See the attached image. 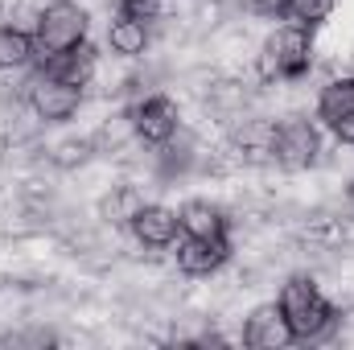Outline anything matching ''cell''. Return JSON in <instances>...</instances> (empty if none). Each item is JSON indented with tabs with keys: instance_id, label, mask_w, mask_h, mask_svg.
<instances>
[{
	"instance_id": "cell-4",
	"label": "cell",
	"mask_w": 354,
	"mask_h": 350,
	"mask_svg": "<svg viewBox=\"0 0 354 350\" xmlns=\"http://www.w3.org/2000/svg\"><path fill=\"white\" fill-rule=\"evenodd\" d=\"M322 161V124L288 111L276 120V140H272V165H280L284 174H305Z\"/></svg>"
},
{
	"instance_id": "cell-17",
	"label": "cell",
	"mask_w": 354,
	"mask_h": 350,
	"mask_svg": "<svg viewBox=\"0 0 354 350\" xmlns=\"http://www.w3.org/2000/svg\"><path fill=\"white\" fill-rule=\"evenodd\" d=\"M338 0H288V21L305 25V29H322L334 17Z\"/></svg>"
},
{
	"instance_id": "cell-16",
	"label": "cell",
	"mask_w": 354,
	"mask_h": 350,
	"mask_svg": "<svg viewBox=\"0 0 354 350\" xmlns=\"http://www.w3.org/2000/svg\"><path fill=\"white\" fill-rule=\"evenodd\" d=\"M91 157H95V140H91V136L58 140V145H50V153H46V161H50L54 169H79V165H87Z\"/></svg>"
},
{
	"instance_id": "cell-13",
	"label": "cell",
	"mask_w": 354,
	"mask_h": 350,
	"mask_svg": "<svg viewBox=\"0 0 354 350\" xmlns=\"http://www.w3.org/2000/svg\"><path fill=\"white\" fill-rule=\"evenodd\" d=\"M41 71H50V75H58V79H66V83H75V87L87 91L91 83H95V75H99V50H95L91 42H83V46H75V50H66V54L46 58Z\"/></svg>"
},
{
	"instance_id": "cell-7",
	"label": "cell",
	"mask_w": 354,
	"mask_h": 350,
	"mask_svg": "<svg viewBox=\"0 0 354 350\" xmlns=\"http://www.w3.org/2000/svg\"><path fill=\"white\" fill-rule=\"evenodd\" d=\"M174 248V264L185 280H210L235 256L231 235H181Z\"/></svg>"
},
{
	"instance_id": "cell-10",
	"label": "cell",
	"mask_w": 354,
	"mask_h": 350,
	"mask_svg": "<svg viewBox=\"0 0 354 350\" xmlns=\"http://www.w3.org/2000/svg\"><path fill=\"white\" fill-rule=\"evenodd\" d=\"M239 338H243V347H252V350H284V347L297 342V338H292V326H288V317H284V309H280L276 301L256 305V309L243 317Z\"/></svg>"
},
{
	"instance_id": "cell-20",
	"label": "cell",
	"mask_w": 354,
	"mask_h": 350,
	"mask_svg": "<svg viewBox=\"0 0 354 350\" xmlns=\"http://www.w3.org/2000/svg\"><path fill=\"white\" fill-rule=\"evenodd\" d=\"M4 342H12V347H50V342H58V334L46 330V326H29V330H21V334H8Z\"/></svg>"
},
{
	"instance_id": "cell-8",
	"label": "cell",
	"mask_w": 354,
	"mask_h": 350,
	"mask_svg": "<svg viewBox=\"0 0 354 350\" xmlns=\"http://www.w3.org/2000/svg\"><path fill=\"white\" fill-rule=\"evenodd\" d=\"M313 116L338 145L354 149V75H334L326 87L317 91Z\"/></svg>"
},
{
	"instance_id": "cell-18",
	"label": "cell",
	"mask_w": 354,
	"mask_h": 350,
	"mask_svg": "<svg viewBox=\"0 0 354 350\" xmlns=\"http://www.w3.org/2000/svg\"><path fill=\"white\" fill-rule=\"evenodd\" d=\"M115 12H124V17H136V21H161V12H165V0H115Z\"/></svg>"
},
{
	"instance_id": "cell-9",
	"label": "cell",
	"mask_w": 354,
	"mask_h": 350,
	"mask_svg": "<svg viewBox=\"0 0 354 350\" xmlns=\"http://www.w3.org/2000/svg\"><path fill=\"white\" fill-rule=\"evenodd\" d=\"M128 235L136 239V248L145 252H169L177 239H181V223H177V210L165 202H145L132 223H128Z\"/></svg>"
},
{
	"instance_id": "cell-3",
	"label": "cell",
	"mask_w": 354,
	"mask_h": 350,
	"mask_svg": "<svg viewBox=\"0 0 354 350\" xmlns=\"http://www.w3.org/2000/svg\"><path fill=\"white\" fill-rule=\"evenodd\" d=\"M33 42H37V58H54V54H66L75 46L87 42V29H91V17L79 0H50L37 8L33 17Z\"/></svg>"
},
{
	"instance_id": "cell-1",
	"label": "cell",
	"mask_w": 354,
	"mask_h": 350,
	"mask_svg": "<svg viewBox=\"0 0 354 350\" xmlns=\"http://www.w3.org/2000/svg\"><path fill=\"white\" fill-rule=\"evenodd\" d=\"M276 305L284 309L297 342H326L342 326V305H334L309 272L288 276L280 284V293H276Z\"/></svg>"
},
{
	"instance_id": "cell-2",
	"label": "cell",
	"mask_w": 354,
	"mask_h": 350,
	"mask_svg": "<svg viewBox=\"0 0 354 350\" xmlns=\"http://www.w3.org/2000/svg\"><path fill=\"white\" fill-rule=\"evenodd\" d=\"M317 62V42H313V29L305 25H280L272 29L260 50H256V75L260 83L276 87V83H301Z\"/></svg>"
},
{
	"instance_id": "cell-21",
	"label": "cell",
	"mask_w": 354,
	"mask_h": 350,
	"mask_svg": "<svg viewBox=\"0 0 354 350\" xmlns=\"http://www.w3.org/2000/svg\"><path fill=\"white\" fill-rule=\"evenodd\" d=\"M12 21V0H0V25H8Z\"/></svg>"
},
{
	"instance_id": "cell-11",
	"label": "cell",
	"mask_w": 354,
	"mask_h": 350,
	"mask_svg": "<svg viewBox=\"0 0 354 350\" xmlns=\"http://www.w3.org/2000/svg\"><path fill=\"white\" fill-rule=\"evenodd\" d=\"M149 46H153V25L149 21H136V17H124V12H115L107 21V50H111V58L136 62V58L149 54Z\"/></svg>"
},
{
	"instance_id": "cell-19",
	"label": "cell",
	"mask_w": 354,
	"mask_h": 350,
	"mask_svg": "<svg viewBox=\"0 0 354 350\" xmlns=\"http://www.w3.org/2000/svg\"><path fill=\"white\" fill-rule=\"evenodd\" d=\"M243 12L260 17V21H288V0H239Z\"/></svg>"
},
{
	"instance_id": "cell-6",
	"label": "cell",
	"mask_w": 354,
	"mask_h": 350,
	"mask_svg": "<svg viewBox=\"0 0 354 350\" xmlns=\"http://www.w3.org/2000/svg\"><path fill=\"white\" fill-rule=\"evenodd\" d=\"M83 103H87V91L50 75V71H37L29 79V87H25V107L41 124H66V120H75L83 111Z\"/></svg>"
},
{
	"instance_id": "cell-12",
	"label": "cell",
	"mask_w": 354,
	"mask_h": 350,
	"mask_svg": "<svg viewBox=\"0 0 354 350\" xmlns=\"http://www.w3.org/2000/svg\"><path fill=\"white\" fill-rule=\"evenodd\" d=\"M181 235H231V214L210 198H189L177 206Z\"/></svg>"
},
{
	"instance_id": "cell-5",
	"label": "cell",
	"mask_w": 354,
	"mask_h": 350,
	"mask_svg": "<svg viewBox=\"0 0 354 350\" xmlns=\"http://www.w3.org/2000/svg\"><path fill=\"white\" fill-rule=\"evenodd\" d=\"M124 111H128V120H132L136 140L149 145V149L169 145L177 132H181V107H177L174 95H165V91H145V95H136Z\"/></svg>"
},
{
	"instance_id": "cell-14",
	"label": "cell",
	"mask_w": 354,
	"mask_h": 350,
	"mask_svg": "<svg viewBox=\"0 0 354 350\" xmlns=\"http://www.w3.org/2000/svg\"><path fill=\"white\" fill-rule=\"evenodd\" d=\"M37 62V42H33V29L25 25H0V75H12V71H25Z\"/></svg>"
},
{
	"instance_id": "cell-22",
	"label": "cell",
	"mask_w": 354,
	"mask_h": 350,
	"mask_svg": "<svg viewBox=\"0 0 354 350\" xmlns=\"http://www.w3.org/2000/svg\"><path fill=\"white\" fill-rule=\"evenodd\" d=\"M342 198H346V206H351V210H354V177H351V181H346V190H342Z\"/></svg>"
},
{
	"instance_id": "cell-15",
	"label": "cell",
	"mask_w": 354,
	"mask_h": 350,
	"mask_svg": "<svg viewBox=\"0 0 354 350\" xmlns=\"http://www.w3.org/2000/svg\"><path fill=\"white\" fill-rule=\"evenodd\" d=\"M140 206H145L140 185L120 181V185H111V190L99 198V219H103L107 227H128V223H132V214H136Z\"/></svg>"
}]
</instances>
